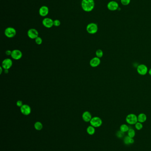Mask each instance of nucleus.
Returning a JSON list of instances; mask_svg holds the SVG:
<instances>
[{
    "instance_id": "15",
    "label": "nucleus",
    "mask_w": 151,
    "mask_h": 151,
    "mask_svg": "<svg viewBox=\"0 0 151 151\" xmlns=\"http://www.w3.org/2000/svg\"><path fill=\"white\" fill-rule=\"evenodd\" d=\"M82 117L83 120L86 122H90L92 119V115L90 112L88 111H85L82 115Z\"/></svg>"
},
{
    "instance_id": "8",
    "label": "nucleus",
    "mask_w": 151,
    "mask_h": 151,
    "mask_svg": "<svg viewBox=\"0 0 151 151\" xmlns=\"http://www.w3.org/2000/svg\"><path fill=\"white\" fill-rule=\"evenodd\" d=\"M22 52L20 50L16 49V50H13L12 51V54L11 55V56L14 60H18L22 58Z\"/></svg>"
},
{
    "instance_id": "13",
    "label": "nucleus",
    "mask_w": 151,
    "mask_h": 151,
    "mask_svg": "<svg viewBox=\"0 0 151 151\" xmlns=\"http://www.w3.org/2000/svg\"><path fill=\"white\" fill-rule=\"evenodd\" d=\"M100 63H101L100 59L97 57L91 59L90 62V65L92 67H98L100 64Z\"/></svg>"
},
{
    "instance_id": "16",
    "label": "nucleus",
    "mask_w": 151,
    "mask_h": 151,
    "mask_svg": "<svg viewBox=\"0 0 151 151\" xmlns=\"http://www.w3.org/2000/svg\"><path fill=\"white\" fill-rule=\"evenodd\" d=\"M123 141H124V144L126 145H132L134 142V140L133 139V138H131L128 136L124 137Z\"/></svg>"
},
{
    "instance_id": "22",
    "label": "nucleus",
    "mask_w": 151,
    "mask_h": 151,
    "mask_svg": "<svg viewBox=\"0 0 151 151\" xmlns=\"http://www.w3.org/2000/svg\"><path fill=\"white\" fill-rule=\"evenodd\" d=\"M135 128L137 130H140L141 129H142V128L143 127V125L142 124V123L138 122H136L135 124Z\"/></svg>"
},
{
    "instance_id": "10",
    "label": "nucleus",
    "mask_w": 151,
    "mask_h": 151,
    "mask_svg": "<svg viewBox=\"0 0 151 151\" xmlns=\"http://www.w3.org/2000/svg\"><path fill=\"white\" fill-rule=\"evenodd\" d=\"M12 65V62L11 59H5L2 62V67L4 69H9Z\"/></svg>"
},
{
    "instance_id": "11",
    "label": "nucleus",
    "mask_w": 151,
    "mask_h": 151,
    "mask_svg": "<svg viewBox=\"0 0 151 151\" xmlns=\"http://www.w3.org/2000/svg\"><path fill=\"white\" fill-rule=\"evenodd\" d=\"M21 108V111L24 115H28L31 113V108L27 104H24Z\"/></svg>"
},
{
    "instance_id": "32",
    "label": "nucleus",
    "mask_w": 151,
    "mask_h": 151,
    "mask_svg": "<svg viewBox=\"0 0 151 151\" xmlns=\"http://www.w3.org/2000/svg\"><path fill=\"white\" fill-rule=\"evenodd\" d=\"M148 73L149 74V75L151 76V68L149 70V71H148Z\"/></svg>"
},
{
    "instance_id": "6",
    "label": "nucleus",
    "mask_w": 151,
    "mask_h": 151,
    "mask_svg": "<svg viewBox=\"0 0 151 151\" xmlns=\"http://www.w3.org/2000/svg\"><path fill=\"white\" fill-rule=\"evenodd\" d=\"M137 71L140 75H145L148 72V68L146 65L141 64L137 66Z\"/></svg>"
},
{
    "instance_id": "26",
    "label": "nucleus",
    "mask_w": 151,
    "mask_h": 151,
    "mask_svg": "<svg viewBox=\"0 0 151 151\" xmlns=\"http://www.w3.org/2000/svg\"><path fill=\"white\" fill-rule=\"evenodd\" d=\"M121 2L123 5H128L130 3L131 0H121Z\"/></svg>"
},
{
    "instance_id": "19",
    "label": "nucleus",
    "mask_w": 151,
    "mask_h": 151,
    "mask_svg": "<svg viewBox=\"0 0 151 151\" xmlns=\"http://www.w3.org/2000/svg\"><path fill=\"white\" fill-rule=\"evenodd\" d=\"M129 129V126L125 124H122L120 127V130L122 132H124V133H125V132H128Z\"/></svg>"
},
{
    "instance_id": "21",
    "label": "nucleus",
    "mask_w": 151,
    "mask_h": 151,
    "mask_svg": "<svg viewBox=\"0 0 151 151\" xmlns=\"http://www.w3.org/2000/svg\"><path fill=\"white\" fill-rule=\"evenodd\" d=\"M135 135H136V132L135 130L132 128L131 129L129 128V131H128V136L131 138H133V137H134V136H135Z\"/></svg>"
},
{
    "instance_id": "14",
    "label": "nucleus",
    "mask_w": 151,
    "mask_h": 151,
    "mask_svg": "<svg viewBox=\"0 0 151 151\" xmlns=\"http://www.w3.org/2000/svg\"><path fill=\"white\" fill-rule=\"evenodd\" d=\"M49 12V9L47 6H43L39 9V14L41 16L45 17L47 16Z\"/></svg>"
},
{
    "instance_id": "1",
    "label": "nucleus",
    "mask_w": 151,
    "mask_h": 151,
    "mask_svg": "<svg viewBox=\"0 0 151 151\" xmlns=\"http://www.w3.org/2000/svg\"><path fill=\"white\" fill-rule=\"evenodd\" d=\"M81 5L82 9L85 12H91L95 7V1L94 0H83Z\"/></svg>"
},
{
    "instance_id": "5",
    "label": "nucleus",
    "mask_w": 151,
    "mask_h": 151,
    "mask_svg": "<svg viewBox=\"0 0 151 151\" xmlns=\"http://www.w3.org/2000/svg\"><path fill=\"white\" fill-rule=\"evenodd\" d=\"M16 34V30L12 27H9L5 30V35L8 38H12L13 37H15Z\"/></svg>"
},
{
    "instance_id": "29",
    "label": "nucleus",
    "mask_w": 151,
    "mask_h": 151,
    "mask_svg": "<svg viewBox=\"0 0 151 151\" xmlns=\"http://www.w3.org/2000/svg\"><path fill=\"white\" fill-rule=\"evenodd\" d=\"M12 51H11L10 50H7L5 52V54L8 56H10V55L11 56V55L12 54Z\"/></svg>"
},
{
    "instance_id": "30",
    "label": "nucleus",
    "mask_w": 151,
    "mask_h": 151,
    "mask_svg": "<svg viewBox=\"0 0 151 151\" xmlns=\"http://www.w3.org/2000/svg\"><path fill=\"white\" fill-rule=\"evenodd\" d=\"M3 68L2 66L0 67V74H2V71H3Z\"/></svg>"
},
{
    "instance_id": "9",
    "label": "nucleus",
    "mask_w": 151,
    "mask_h": 151,
    "mask_svg": "<svg viewBox=\"0 0 151 151\" xmlns=\"http://www.w3.org/2000/svg\"><path fill=\"white\" fill-rule=\"evenodd\" d=\"M27 35L29 38L35 40L39 36L38 31L36 29L31 28L28 30L27 32Z\"/></svg>"
},
{
    "instance_id": "7",
    "label": "nucleus",
    "mask_w": 151,
    "mask_h": 151,
    "mask_svg": "<svg viewBox=\"0 0 151 151\" xmlns=\"http://www.w3.org/2000/svg\"><path fill=\"white\" fill-rule=\"evenodd\" d=\"M107 7L109 10L115 11L118 9L119 4L117 2L114 1H112L108 3Z\"/></svg>"
},
{
    "instance_id": "28",
    "label": "nucleus",
    "mask_w": 151,
    "mask_h": 151,
    "mask_svg": "<svg viewBox=\"0 0 151 151\" xmlns=\"http://www.w3.org/2000/svg\"><path fill=\"white\" fill-rule=\"evenodd\" d=\"M16 106L20 107H21L24 105L23 103V102L21 100H18L16 102Z\"/></svg>"
},
{
    "instance_id": "24",
    "label": "nucleus",
    "mask_w": 151,
    "mask_h": 151,
    "mask_svg": "<svg viewBox=\"0 0 151 151\" xmlns=\"http://www.w3.org/2000/svg\"><path fill=\"white\" fill-rule=\"evenodd\" d=\"M124 133L122 132L121 130H119L116 133V136H117V137L120 139L123 138L124 136Z\"/></svg>"
},
{
    "instance_id": "23",
    "label": "nucleus",
    "mask_w": 151,
    "mask_h": 151,
    "mask_svg": "<svg viewBox=\"0 0 151 151\" xmlns=\"http://www.w3.org/2000/svg\"><path fill=\"white\" fill-rule=\"evenodd\" d=\"M96 55L97 57H98L99 58L102 57V56L103 55V52L102 51V50H100V49L97 50V51H96Z\"/></svg>"
},
{
    "instance_id": "17",
    "label": "nucleus",
    "mask_w": 151,
    "mask_h": 151,
    "mask_svg": "<svg viewBox=\"0 0 151 151\" xmlns=\"http://www.w3.org/2000/svg\"><path fill=\"white\" fill-rule=\"evenodd\" d=\"M147 119L146 115L144 113H141L137 116L138 122L141 123L144 122L146 121Z\"/></svg>"
},
{
    "instance_id": "3",
    "label": "nucleus",
    "mask_w": 151,
    "mask_h": 151,
    "mask_svg": "<svg viewBox=\"0 0 151 151\" xmlns=\"http://www.w3.org/2000/svg\"><path fill=\"white\" fill-rule=\"evenodd\" d=\"M86 31L89 34H95L98 31V25L94 23H91L88 24L86 27Z\"/></svg>"
},
{
    "instance_id": "2",
    "label": "nucleus",
    "mask_w": 151,
    "mask_h": 151,
    "mask_svg": "<svg viewBox=\"0 0 151 151\" xmlns=\"http://www.w3.org/2000/svg\"><path fill=\"white\" fill-rule=\"evenodd\" d=\"M126 122L129 125H135L137 122V116L134 114H128L126 117Z\"/></svg>"
},
{
    "instance_id": "25",
    "label": "nucleus",
    "mask_w": 151,
    "mask_h": 151,
    "mask_svg": "<svg viewBox=\"0 0 151 151\" xmlns=\"http://www.w3.org/2000/svg\"><path fill=\"white\" fill-rule=\"evenodd\" d=\"M35 42H36V43L37 44V45H41V44L42 43V42H43V40L41 38H40V37H38L36 38L35 39Z\"/></svg>"
},
{
    "instance_id": "12",
    "label": "nucleus",
    "mask_w": 151,
    "mask_h": 151,
    "mask_svg": "<svg viewBox=\"0 0 151 151\" xmlns=\"http://www.w3.org/2000/svg\"><path fill=\"white\" fill-rule=\"evenodd\" d=\"M43 25L47 28H51L54 25V21L49 18H45L42 21Z\"/></svg>"
},
{
    "instance_id": "18",
    "label": "nucleus",
    "mask_w": 151,
    "mask_h": 151,
    "mask_svg": "<svg viewBox=\"0 0 151 151\" xmlns=\"http://www.w3.org/2000/svg\"><path fill=\"white\" fill-rule=\"evenodd\" d=\"M86 131H87V132L88 134H89V135H93L95 134V127H94L93 126H90L88 127Z\"/></svg>"
},
{
    "instance_id": "4",
    "label": "nucleus",
    "mask_w": 151,
    "mask_h": 151,
    "mask_svg": "<svg viewBox=\"0 0 151 151\" xmlns=\"http://www.w3.org/2000/svg\"><path fill=\"white\" fill-rule=\"evenodd\" d=\"M90 125L95 128L100 127L102 124V120L98 117H92L90 121Z\"/></svg>"
},
{
    "instance_id": "20",
    "label": "nucleus",
    "mask_w": 151,
    "mask_h": 151,
    "mask_svg": "<svg viewBox=\"0 0 151 151\" xmlns=\"http://www.w3.org/2000/svg\"><path fill=\"white\" fill-rule=\"evenodd\" d=\"M43 124L40 122H36L34 124V127L37 130H41L43 129Z\"/></svg>"
},
{
    "instance_id": "27",
    "label": "nucleus",
    "mask_w": 151,
    "mask_h": 151,
    "mask_svg": "<svg viewBox=\"0 0 151 151\" xmlns=\"http://www.w3.org/2000/svg\"><path fill=\"white\" fill-rule=\"evenodd\" d=\"M61 22L59 19H55L54 21V26L55 27H59L60 25Z\"/></svg>"
},
{
    "instance_id": "31",
    "label": "nucleus",
    "mask_w": 151,
    "mask_h": 151,
    "mask_svg": "<svg viewBox=\"0 0 151 151\" xmlns=\"http://www.w3.org/2000/svg\"><path fill=\"white\" fill-rule=\"evenodd\" d=\"M4 72H5V74H8L9 69H4Z\"/></svg>"
}]
</instances>
